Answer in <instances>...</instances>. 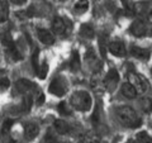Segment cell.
Wrapping results in <instances>:
<instances>
[{"label":"cell","instance_id":"4","mask_svg":"<svg viewBox=\"0 0 152 143\" xmlns=\"http://www.w3.org/2000/svg\"><path fill=\"white\" fill-rule=\"evenodd\" d=\"M52 31L56 36L58 37H66L71 31V22L69 19L56 17L52 23Z\"/></svg>","mask_w":152,"mask_h":143},{"label":"cell","instance_id":"36","mask_svg":"<svg viewBox=\"0 0 152 143\" xmlns=\"http://www.w3.org/2000/svg\"><path fill=\"white\" fill-rule=\"evenodd\" d=\"M151 109H152V105H151Z\"/></svg>","mask_w":152,"mask_h":143},{"label":"cell","instance_id":"9","mask_svg":"<svg viewBox=\"0 0 152 143\" xmlns=\"http://www.w3.org/2000/svg\"><path fill=\"white\" fill-rule=\"evenodd\" d=\"M37 34H38V38H39V41L42 42V43H45V45H53L55 36L52 34L50 31H47V29H38Z\"/></svg>","mask_w":152,"mask_h":143},{"label":"cell","instance_id":"8","mask_svg":"<svg viewBox=\"0 0 152 143\" xmlns=\"http://www.w3.org/2000/svg\"><path fill=\"white\" fill-rule=\"evenodd\" d=\"M38 133H39V127L36 123H29V124L26 125V129H24V139L28 142L33 141L38 136Z\"/></svg>","mask_w":152,"mask_h":143},{"label":"cell","instance_id":"16","mask_svg":"<svg viewBox=\"0 0 152 143\" xmlns=\"http://www.w3.org/2000/svg\"><path fill=\"white\" fill-rule=\"evenodd\" d=\"M80 34H81L84 38H86V39H91V38L95 37V32L89 24H84V26H81V28H80Z\"/></svg>","mask_w":152,"mask_h":143},{"label":"cell","instance_id":"5","mask_svg":"<svg viewBox=\"0 0 152 143\" xmlns=\"http://www.w3.org/2000/svg\"><path fill=\"white\" fill-rule=\"evenodd\" d=\"M50 93L52 95H56V96H62L66 93V82L62 79H55L50 85Z\"/></svg>","mask_w":152,"mask_h":143},{"label":"cell","instance_id":"24","mask_svg":"<svg viewBox=\"0 0 152 143\" xmlns=\"http://www.w3.org/2000/svg\"><path fill=\"white\" fill-rule=\"evenodd\" d=\"M10 86V81L7 77L0 79V91H5V90Z\"/></svg>","mask_w":152,"mask_h":143},{"label":"cell","instance_id":"11","mask_svg":"<svg viewBox=\"0 0 152 143\" xmlns=\"http://www.w3.org/2000/svg\"><path fill=\"white\" fill-rule=\"evenodd\" d=\"M118 80H119V75L115 70H110L109 72L107 74V77H105V85L108 86V89H113L114 86L117 85Z\"/></svg>","mask_w":152,"mask_h":143},{"label":"cell","instance_id":"30","mask_svg":"<svg viewBox=\"0 0 152 143\" xmlns=\"http://www.w3.org/2000/svg\"><path fill=\"white\" fill-rule=\"evenodd\" d=\"M93 120L94 122H98V119H99V113H98V108H95V112H94V114H93Z\"/></svg>","mask_w":152,"mask_h":143},{"label":"cell","instance_id":"28","mask_svg":"<svg viewBox=\"0 0 152 143\" xmlns=\"http://www.w3.org/2000/svg\"><path fill=\"white\" fill-rule=\"evenodd\" d=\"M58 112H60V114H62V115H67L69 110H67V107H66V103L58 104Z\"/></svg>","mask_w":152,"mask_h":143},{"label":"cell","instance_id":"1","mask_svg":"<svg viewBox=\"0 0 152 143\" xmlns=\"http://www.w3.org/2000/svg\"><path fill=\"white\" fill-rule=\"evenodd\" d=\"M115 117L122 125L128 128H138L141 125V118L131 107H119L115 109Z\"/></svg>","mask_w":152,"mask_h":143},{"label":"cell","instance_id":"33","mask_svg":"<svg viewBox=\"0 0 152 143\" xmlns=\"http://www.w3.org/2000/svg\"><path fill=\"white\" fill-rule=\"evenodd\" d=\"M9 143H17V142L14 141V139H9Z\"/></svg>","mask_w":152,"mask_h":143},{"label":"cell","instance_id":"29","mask_svg":"<svg viewBox=\"0 0 152 143\" xmlns=\"http://www.w3.org/2000/svg\"><path fill=\"white\" fill-rule=\"evenodd\" d=\"M43 101H45V95L41 94L39 98H38V100H36V103L38 104V105H42V104H43Z\"/></svg>","mask_w":152,"mask_h":143},{"label":"cell","instance_id":"14","mask_svg":"<svg viewBox=\"0 0 152 143\" xmlns=\"http://www.w3.org/2000/svg\"><path fill=\"white\" fill-rule=\"evenodd\" d=\"M80 67H81V62H80V56H79V52L77 51H74L72 55H71V60H70V69L71 71H79Z\"/></svg>","mask_w":152,"mask_h":143},{"label":"cell","instance_id":"31","mask_svg":"<svg viewBox=\"0 0 152 143\" xmlns=\"http://www.w3.org/2000/svg\"><path fill=\"white\" fill-rule=\"evenodd\" d=\"M13 4H15V5H22V4H24L27 0H10Z\"/></svg>","mask_w":152,"mask_h":143},{"label":"cell","instance_id":"23","mask_svg":"<svg viewBox=\"0 0 152 143\" xmlns=\"http://www.w3.org/2000/svg\"><path fill=\"white\" fill-rule=\"evenodd\" d=\"M99 50H100V55L102 57L107 56V48H105V41L103 37H99Z\"/></svg>","mask_w":152,"mask_h":143},{"label":"cell","instance_id":"17","mask_svg":"<svg viewBox=\"0 0 152 143\" xmlns=\"http://www.w3.org/2000/svg\"><path fill=\"white\" fill-rule=\"evenodd\" d=\"M8 17H9L8 4L5 1H1V4H0V23L7 22L8 20Z\"/></svg>","mask_w":152,"mask_h":143},{"label":"cell","instance_id":"3","mask_svg":"<svg viewBox=\"0 0 152 143\" xmlns=\"http://www.w3.org/2000/svg\"><path fill=\"white\" fill-rule=\"evenodd\" d=\"M128 82L136 89L137 94L147 93V90L150 89L148 80L145 76H142L141 74H137V72H129V75H128Z\"/></svg>","mask_w":152,"mask_h":143},{"label":"cell","instance_id":"6","mask_svg":"<svg viewBox=\"0 0 152 143\" xmlns=\"http://www.w3.org/2000/svg\"><path fill=\"white\" fill-rule=\"evenodd\" d=\"M109 52H110L113 56L123 57L126 55V48H124L123 42H121L119 39H115V41L110 42V45H109Z\"/></svg>","mask_w":152,"mask_h":143},{"label":"cell","instance_id":"12","mask_svg":"<svg viewBox=\"0 0 152 143\" xmlns=\"http://www.w3.org/2000/svg\"><path fill=\"white\" fill-rule=\"evenodd\" d=\"M131 53L138 60H148V57H150L148 50L142 48V47H136V46H133L131 48Z\"/></svg>","mask_w":152,"mask_h":143},{"label":"cell","instance_id":"20","mask_svg":"<svg viewBox=\"0 0 152 143\" xmlns=\"http://www.w3.org/2000/svg\"><path fill=\"white\" fill-rule=\"evenodd\" d=\"M47 72H48V65H47V63H43L39 69H38V77H39L41 80L46 79Z\"/></svg>","mask_w":152,"mask_h":143},{"label":"cell","instance_id":"35","mask_svg":"<svg viewBox=\"0 0 152 143\" xmlns=\"http://www.w3.org/2000/svg\"><path fill=\"white\" fill-rule=\"evenodd\" d=\"M60 1H66V0H60Z\"/></svg>","mask_w":152,"mask_h":143},{"label":"cell","instance_id":"32","mask_svg":"<svg viewBox=\"0 0 152 143\" xmlns=\"http://www.w3.org/2000/svg\"><path fill=\"white\" fill-rule=\"evenodd\" d=\"M127 143H140V142L137 141V139H129V141H128Z\"/></svg>","mask_w":152,"mask_h":143},{"label":"cell","instance_id":"19","mask_svg":"<svg viewBox=\"0 0 152 143\" xmlns=\"http://www.w3.org/2000/svg\"><path fill=\"white\" fill-rule=\"evenodd\" d=\"M88 8H89V1L88 0H79V1L75 4V10H77L80 13L86 10Z\"/></svg>","mask_w":152,"mask_h":143},{"label":"cell","instance_id":"7","mask_svg":"<svg viewBox=\"0 0 152 143\" xmlns=\"http://www.w3.org/2000/svg\"><path fill=\"white\" fill-rule=\"evenodd\" d=\"M129 32L132 33L133 36H136V37H142V36L146 34L147 27H146V24H145V22H142V20H136V22H133L132 26L129 27Z\"/></svg>","mask_w":152,"mask_h":143},{"label":"cell","instance_id":"10","mask_svg":"<svg viewBox=\"0 0 152 143\" xmlns=\"http://www.w3.org/2000/svg\"><path fill=\"white\" fill-rule=\"evenodd\" d=\"M33 88V84L29 80H26V79H20L15 82V90L18 93H22V94H26V93H29V90Z\"/></svg>","mask_w":152,"mask_h":143},{"label":"cell","instance_id":"26","mask_svg":"<svg viewBox=\"0 0 152 143\" xmlns=\"http://www.w3.org/2000/svg\"><path fill=\"white\" fill-rule=\"evenodd\" d=\"M122 4H123V7H124L126 9V12H134V7H133V4L131 0H122Z\"/></svg>","mask_w":152,"mask_h":143},{"label":"cell","instance_id":"21","mask_svg":"<svg viewBox=\"0 0 152 143\" xmlns=\"http://www.w3.org/2000/svg\"><path fill=\"white\" fill-rule=\"evenodd\" d=\"M83 143H100V138L95 134H88L85 136Z\"/></svg>","mask_w":152,"mask_h":143},{"label":"cell","instance_id":"34","mask_svg":"<svg viewBox=\"0 0 152 143\" xmlns=\"http://www.w3.org/2000/svg\"><path fill=\"white\" fill-rule=\"evenodd\" d=\"M150 17L152 18V9H151V12H150Z\"/></svg>","mask_w":152,"mask_h":143},{"label":"cell","instance_id":"2","mask_svg":"<svg viewBox=\"0 0 152 143\" xmlns=\"http://www.w3.org/2000/svg\"><path fill=\"white\" fill-rule=\"evenodd\" d=\"M91 96L86 91H76L70 98V104L80 112H88L91 107Z\"/></svg>","mask_w":152,"mask_h":143},{"label":"cell","instance_id":"25","mask_svg":"<svg viewBox=\"0 0 152 143\" xmlns=\"http://www.w3.org/2000/svg\"><path fill=\"white\" fill-rule=\"evenodd\" d=\"M38 56H39V51L36 48L34 53H33V56H32V63H33L34 70H37V71H38V69H39V65H38Z\"/></svg>","mask_w":152,"mask_h":143},{"label":"cell","instance_id":"13","mask_svg":"<svg viewBox=\"0 0 152 143\" xmlns=\"http://www.w3.org/2000/svg\"><path fill=\"white\" fill-rule=\"evenodd\" d=\"M121 91H122V94L124 95L126 98H128V99H134L137 95H138V94H137V91H136V89L133 88L129 82H124V84H123Z\"/></svg>","mask_w":152,"mask_h":143},{"label":"cell","instance_id":"18","mask_svg":"<svg viewBox=\"0 0 152 143\" xmlns=\"http://www.w3.org/2000/svg\"><path fill=\"white\" fill-rule=\"evenodd\" d=\"M137 141L140 143H152V138L147 134L146 132H140L138 134H137Z\"/></svg>","mask_w":152,"mask_h":143},{"label":"cell","instance_id":"22","mask_svg":"<svg viewBox=\"0 0 152 143\" xmlns=\"http://www.w3.org/2000/svg\"><path fill=\"white\" fill-rule=\"evenodd\" d=\"M31 108H32V98H31V95H27L24 99V103H23V110L28 113L31 110Z\"/></svg>","mask_w":152,"mask_h":143},{"label":"cell","instance_id":"27","mask_svg":"<svg viewBox=\"0 0 152 143\" xmlns=\"http://www.w3.org/2000/svg\"><path fill=\"white\" fill-rule=\"evenodd\" d=\"M13 124H14V122L12 120V119H7V120L4 122L3 131H4V132H9V131H10V128L13 127Z\"/></svg>","mask_w":152,"mask_h":143},{"label":"cell","instance_id":"15","mask_svg":"<svg viewBox=\"0 0 152 143\" xmlns=\"http://www.w3.org/2000/svg\"><path fill=\"white\" fill-rule=\"evenodd\" d=\"M53 128L57 133H60V134H67L70 132V127L67 123H65L64 120H55L53 122Z\"/></svg>","mask_w":152,"mask_h":143}]
</instances>
